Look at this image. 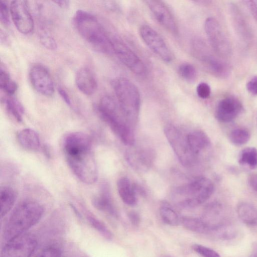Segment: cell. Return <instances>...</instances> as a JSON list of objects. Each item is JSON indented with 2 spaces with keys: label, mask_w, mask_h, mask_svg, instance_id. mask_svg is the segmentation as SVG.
<instances>
[{
  "label": "cell",
  "mask_w": 257,
  "mask_h": 257,
  "mask_svg": "<svg viewBox=\"0 0 257 257\" xmlns=\"http://www.w3.org/2000/svg\"><path fill=\"white\" fill-rule=\"evenodd\" d=\"M0 87L9 96H13L18 88L16 83L11 79L8 72L2 66L0 69Z\"/></svg>",
  "instance_id": "30"
},
{
  "label": "cell",
  "mask_w": 257,
  "mask_h": 257,
  "mask_svg": "<svg viewBox=\"0 0 257 257\" xmlns=\"http://www.w3.org/2000/svg\"><path fill=\"white\" fill-rule=\"evenodd\" d=\"M87 219L90 225L108 240H111L113 237L112 232L101 221L91 215H88Z\"/></svg>",
  "instance_id": "32"
},
{
  "label": "cell",
  "mask_w": 257,
  "mask_h": 257,
  "mask_svg": "<svg viewBox=\"0 0 257 257\" xmlns=\"http://www.w3.org/2000/svg\"><path fill=\"white\" fill-rule=\"evenodd\" d=\"M200 52H197L198 57L206 68L214 75L220 78H225L229 75L230 68L223 61L208 53L206 50L200 46Z\"/></svg>",
  "instance_id": "17"
},
{
  "label": "cell",
  "mask_w": 257,
  "mask_h": 257,
  "mask_svg": "<svg viewBox=\"0 0 257 257\" xmlns=\"http://www.w3.org/2000/svg\"><path fill=\"white\" fill-rule=\"evenodd\" d=\"M204 29L215 53L223 58L230 56L232 53V45L218 21L213 17L207 18L204 23Z\"/></svg>",
  "instance_id": "8"
},
{
  "label": "cell",
  "mask_w": 257,
  "mask_h": 257,
  "mask_svg": "<svg viewBox=\"0 0 257 257\" xmlns=\"http://www.w3.org/2000/svg\"><path fill=\"white\" fill-rule=\"evenodd\" d=\"M17 140L20 145L25 149L37 151L40 147V140L38 134L33 130L25 128L17 134Z\"/></svg>",
  "instance_id": "23"
},
{
  "label": "cell",
  "mask_w": 257,
  "mask_h": 257,
  "mask_svg": "<svg viewBox=\"0 0 257 257\" xmlns=\"http://www.w3.org/2000/svg\"><path fill=\"white\" fill-rule=\"evenodd\" d=\"M9 12V6L7 2L0 0V20L3 24L6 26L10 24Z\"/></svg>",
  "instance_id": "37"
},
{
  "label": "cell",
  "mask_w": 257,
  "mask_h": 257,
  "mask_svg": "<svg viewBox=\"0 0 257 257\" xmlns=\"http://www.w3.org/2000/svg\"><path fill=\"white\" fill-rule=\"evenodd\" d=\"M113 53L133 73L142 76L146 72L145 66L139 57L115 34L108 32Z\"/></svg>",
  "instance_id": "9"
},
{
  "label": "cell",
  "mask_w": 257,
  "mask_h": 257,
  "mask_svg": "<svg viewBox=\"0 0 257 257\" xmlns=\"http://www.w3.org/2000/svg\"><path fill=\"white\" fill-rule=\"evenodd\" d=\"M10 12L15 26L20 33L27 35L33 31L34 21L27 1H12L10 5Z\"/></svg>",
  "instance_id": "12"
},
{
  "label": "cell",
  "mask_w": 257,
  "mask_h": 257,
  "mask_svg": "<svg viewBox=\"0 0 257 257\" xmlns=\"http://www.w3.org/2000/svg\"><path fill=\"white\" fill-rule=\"evenodd\" d=\"M140 35L146 45L160 58L166 63L173 59V55L162 37L153 28L147 25L141 26Z\"/></svg>",
  "instance_id": "11"
},
{
  "label": "cell",
  "mask_w": 257,
  "mask_h": 257,
  "mask_svg": "<svg viewBox=\"0 0 257 257\" xmlns=\"http://www.w3.org/2000/svg\"><path fill=\"white\" fill-rule=\"evenodd\" d=\"M162 257H172V256L169 255H165L163 256Z\"/></svg>",
  "instance_id": "45"
},
{
  "label": "cell",
  "mask_w": 257,
  "mask_h": 257,
  "mask_svg": "<svg viewBox=\"0 0 257 257\" xmlns=\"http://www.w3.org/2000/svg\"><path fill=\"white\" fill-rule=\"evenodd\" d=\"M92 203L97 210L113 217L117 216V212L107 184H103L101 186L98 194L93 198Z\"/></svg>",
  "instance_id": "19"
},
{
  "label": "cell",
  "mask_w": 257,
  "mask_h": 257,
  "mask_svg": "<svg viewBox=\"0 0 257 257\" xmlns=\"http://www.w3.org/2000/svg\"><path fill=\"white\" fill-rule=\"evenodd\" d=\"M29 78L33 87L39 93L47 96L54 94L55 88L51 76L43 65H34L30 70Z\"/></svg>",
  "instance_id": "13"
},
{
  "label": "cell",
  "mask_w": 257,
  "mask_h": 257,
  "mask_svg": "<svg viewBox=\"0 0 257 257\" xmlns=\"http://www.w3.org/2000/svg\"><path fill=\"white\" fill-rule=\"evenodd\" d=\"M58 92L65 103L69 106H72L71 99L67 92L63 88H59Z\"/></svg>",
  "instance_id": "41"
},
{
  "label": "cell",
  "mask_w": 257,
  "mask_h": 257,
  "mask_svg": "<svg viewBox=\"0 0 257 257\" xmlns=\"http://www.w3.org/2000/svg\"><path fill=\"white\" fill-rule=\"evenodd\" d=\"M111 85L118 103L129 124L137 122L141 107V95L137 86L123 77L114 78Z\"/></svg>",
  "instance_id": "5"
},
{
  "label": "cell",
  "mask_w": 257,
  "mask_h": 257,
  "mask_svg": "<svg viewBox=\"0 0 257 257\" xmlns=\"http://www.w3.org/2000/svg\"><path fill=\"white\" fill-rule=\"evenodd\" d=\"M243 106L236 97L228 96L221 99L215 109L216 118L222 122H229L235 119L242 112Z\"/></svg>",
  "instance_id": "15"
},
{
  "label": "cell",
  "mask_w": 257,
  "mask_h": 257,
  "mask_svg": "<svg viewBox=\"0 0 257 257\" xmlns=\"http://www.w3.org/2000/svg\"><path fill=\"white\" fill-rule=\"evenodd\" d=\"M245 2L249 7L253 16L257 21V5L253 3V1H247Z\"/></svg>",
  "instance_id": "43"
},
{
  "label": "cell",
  "mask_w": 257,
  "mask_h": 257,
  "mask_svg": "<svg viewBox=\"0 0 257 257\" xmlns=\"http://www.w3.org/2000/svg\"><path fill=\"white\" fill-rule=\"evenodd\" d=\"M237 214L244 224L249 226L257 225V209L247 202L239 203L236 209Z\"/></svg>",
  "instance_id": "24"
},
{
  "label": "cell",
  "mask_w": 257,
  "mask_h": 257,
  "mask_svg": "<svg viewBox=\"0 0 257 257\" xmlns=\"http://www.w3.org/2000/svg\"><path fill=\"white\" fill-rule=\"evenodd\" d=\"M196 93L198 96L202 99L208 98L211 94L209 85L205 82H201L196 87Z\"/></svg>",
  "instance_id": "38"
},
{
  "label": "cell",
  "mask_w": 257,
  "mask_h": 257,
  "mask_svg": "<svg viewBox=\"0 0 257 257\" xmlns=\"http://www.w3.org/2000/svg\"><path fill=\"white\" fill-rule=\"evenodd\" d=\"M75 83L78 89L86 95L93 94L97 86L94 74L86 67L81 68L78 70L75 76Z\"/></svg>",
  "instance_id": "20"
},
{
  "label": "cell",
  "mask_w": 257,
  "mask_h": 257,
  "mask_svg": "<svg viewBox=\"0 0 257 257\" xmlns=\"http://www.w3.org/2000/svg\"><path fill=\"white\" fill-rule=\"evenodd\" d=\"M39 38L41 44L47 49L53 50L57 48L55 40L45 30L39 32Z\"/></svg>",
  "instance_id": "34"
},
{
  "label": "cell",
  "mask_w": 257,
  "mask_h": 257,
  "mask_svg": "<svg viewBox=\"0 0 257 257\" xmlns=\"http://www.w3.org/2000/svg\"><path fill=\"white\" fill-rule=\"evenodd\" d=\"M192 247L194 251L202 257H221L214 249L201 244H194Z\"/></svg>",
  "instance_id": "35"
},
{
  "label": "cell",
  "mask_w": 257,
  "mask_h": 257,
  "mask_svg": "<svg viewBox=\"0 0 257 257\" xmlns=\"http://www.w3.org/2000/svg\"><path fill=\"white\" fill-rule=\"evenodd\" d=\"M43 206L39 202L31 200L22 201L14 209L3 231V237L7 242L26 233L37 224L43 215Z\"/></svg>",
  "instance_id": "2"
},
{
  "label": "cell",
  "mask_w": 257,
  "mask_h": 257,
  "mask_svg": "<svg viewBox=\"0 0 257 257\" xmlns=\"http://www.w3.org/2000/svg\"><path fill=\"white\" fill-rule=\"evenodd\" d=\"M248 180L250 186L252 189L257 192V174L250 175Z\"/></svg>",
  "instance_id": "42"
},
{
  "label": "cell",
  "mask_w": 257,
  "mask_h": 257,
  "mask_svg": "<svg viewBox=\"0 0 257 257\" xmlns=\"http://www.w3.org/2000/svg\"><path fill=\"white\" fill-rule=\"evenodd\" d=\"M17 197L15 191L10 187L3 186L0 189L1 217H5L15 204Z\"/></svg>",
  "instance_id": "25"
},
{
  "label": "cell",
  "mask_w": 257,
  "mask_h": 257,
  "mask_svg": "<svg viewBox=\"0 0 257 257\" xmlns=\"http://www.w3.org/2000/svg\"><path fill=\"white\" fill-rule=\"evenodd\" d=\"M159 211L161 219L165 224L176 226L181 222L178 214L168 202H162Z\"/></svg>",
  "instance_id": "26"
},
{
  "label": "cell",
  "mask_w": 257,
  "mask_h": 257,
  "mask_svg": "<svg viewBox=\"0 0 257 257\" xmlns=\"http://www.w3.org/2000/svg\"><path fill=\"white\" fill-rule=\"evenodd\" d=\"M117 189L122 201L126 205L134 206L137 203L136 189L126 177H121L117 182Z\"/></svg>",
  "instance_id": "22"
},
{
  "label": "cell",
  "mask_w": 257,
  "mask_h": 257,
  "mask_svg": "<svg viewBox=\"0 0 257 257\" xmlns=\"http://www.w3.org/2000/svg\"><path fill=\"white\" fill-rule=\"evenodd\" d=\"M187 229L198 233H209V230L200 218L186 217L181 222Z\"/></svg>",
  "instance_id": "29"
},
{
  "label": "cell",
  "mask_w": 257,
  "mask_h": 257,
  "mask_svg": "<svg viewBox=\"0 0 257 257\" xmlns=\"http://www.w3.org/2000/svg\"><path fill=\"white\" fill-rule=\"evenodd\" d=\"M128 217L131 223L134 226H138L141 222L140 216L138 213L131 211L128 214Z\"/></svg>",
  "instance_id": "40"
},
{
  "label": "cell",
  "mask_w": 257,
  "mask_h": 257,
  "mask_svg": "<svg viewBox=\"0 0 257 257\" xmlns=\"http://www.w3.org/2000/svg\"><path fill=\"white\" fill-rule=\"evenodd\" d=\"M63 149L68 165L76 177L86 184L95 183L98 170L90 137L80 132L69 133L63 139Z\"/></svg>",
  "instance_id": "1"
},
{
  "label": "cell",
  "mask_w": 257,
  "mask_h": 257,
  "mask_svg": "<svg viewBox=\"0 0 257 257\" xmlns=\"http://www.w3.org/2000/svg\"><path fill=\"white\" fill-rule=\"evenodd\" d=\"M214 190V184L209 179L200 176L176 188L173 193V199L182 207L193 208L206 202Z\"/></svg>",
  "instance_id": "6"
},
{
  "label": "cell",
  "mask_w": 257,
  "mask_h": 257,
  "mask_svg": "<svg viewBox=\"0 0 257 257\" xmlns=\"http://www.w3.org/2000/svg\"><path fill=\"white\" fill-rule=\"evenodd\" d=\"M37 244L33 234L23 233L6 242L2 250L1 257H31Z\"/></svg>",
  "instance_id": "10"
},
{
  "label": "cell",
  "mask_w": 257,
  "mask_h": 257,
  "mask_svg": "<svg viewBox=\"0 0 257 257\" xmlns=\"http://www.w3.org/2000/svg\"><path fill=\"white\" fill-rule=\"evenodd\" d=\"M255 257H257V256H255Z\"/></svg>",
  "instance_id": "46"
},
{
  "label": "cell",
  "mask_w": 257,
  "mask_h": 257,
  "mask_svg": "<svg viewBox=\"0 0 257 257\" xmlns=\"http://www.w3.org/2000/svg\"><path fill=\"white\" fill-rule=\"evenodd\" d=\"M209 230L213 233L220 227L226 224L224 222L222 209L218 204H211L204 209L200 218Z\"/></svg>",
  "instance_id": "18"
},
{
  "label": "cell",
  "mask_w": 257,
  "mask_h": 257,
  "mask_svg": "<svg viewBox=\"0 0 257 257\" xmlns=\"http://www.w3.org/2000/svg\"><path fill=\"white\" fill-rule=\"evenodd\" d=\"M73 23L81 37L95 49L104 53H113L108 32L95 16L79 10L74 16Z\"/></svg>",
  "instance_id": "3"
},
{
  "label": "cell",
  "mask_w": 257,
  "mask_h": 257,
  "mask_svg": "<svg viewBox=\"0 0 257 257\" xmlns=\"http://www.w3.org/2000/svg\"><path fill=\"white\" fill-rule=\"evenodd\" d=\"M32 257H62L60 250L54 246L44 247Z\"/></svg>",
  "instance_id": "36"
},
{
  "label": "cell",
  "mask_w": 257,
  "mask_h": 257,
  "mask_svg": "<svg viewBox=\"0 0 257 257\" xmlns=\"http://www.w3.org/2000/svg\"><path fill=\"white\" fill-rule=\"evenodd\" d=\"M147 6L158 22L170 33L176 34L178 26L170 9L162 2L157 0L145 1Z\"/></svg>",
  "instance_id": "14"
},
{
  "label": "cell",
  "mask_w": 257,
  "mask_h": 257,
  "mask_svg": "<svg viewBox=\"0 0 257 257\" xmlns=\"http://www.w3.org/2000/svg\"><path fill=\"white\" fill-rule=\"evenodd\" d=\"M125 155L130 166L141 171L147 170L154 160V153L148 149H130L126 152Z\"/></svg>",
  "instance_id": "16"
},
{
  "label": "cell",
  "mask_w": 257,
  "mask_h": 257,
  "mask_svg": "<svg viewBox=\"0 0 257 257\" xmlns=\"http://www.w3.org/2000/svg\"><path fill=\"white\" fill-rule=\"evenodd\" d=\"M164 133L170 146L180 163L185 167H190L195 162L197 157L190 149L187 136L176 126L167 125Z\"/></svg>",
  "instance_id": "7"
},
{
  "label": "cell",
  "mask_w": 257,
  "mask_h": 257,
  "mask_svg": "<svg viewBox=\"0 0 257 257\" xmlns=\"http://www.w3.org/2000/svg\"><path fill=\"white\" fill-rule=\"evenodd\" d=\"M238 163L253 170L257 168V149L254 147H247L243 149L238 157Z\"/></svg>",
  "instance_id": "28"
},
{
  "label": "cell",
  "mask_w": 257,
  "mask_h": 257,
  "mask_svg": "<svg viewBox=\"0 0 257 257\" xmlns=\"http://www.w3.org/2000/svg\"><path fill=\"white\" fill-rule=\"evenodd\" d=\"M3 101L8 113L18 122L22 121L24 111L20 102L13 96L9 95Z\"/></svg>",
  "instance_id": "27"
},
{
  "label": "cell",
  "mask_w": 257,
  "mask_h": 257,
  "mask_svg": "<svg viewBox=\"0 0 257 257\" xmlns=\"http://www.w3.org/2000/svg\"><path fill=\"white\" fill-rule=\"evenodd\" d=\"M98 112L120 140L126 146H132L135 136L118 103L109 95L103 96L97 106Z\"/></svg>",
  "instance_id": "4"
},
{
  "label": "cell",
  "mask_w": 257,
  "mask_h": 257,
  "mask_svg": "<svg viewBox=\"0 0 257 257\" xmlns=\"http://www.w3.org/2000/svg\"><path fill=\"white\" fill-rule=\"evenodd\" d=\"M230 142L236 146H241L246 144L249 140L250 134L245 128L238 127L233 129L229 134Z\"/></svg>",
  "instance_id": "31"
},
{
  "label": "cell",
  "mask_w": 257,
  "mask_h": 257,
  "mask_svg": "<svg viewBox=\"0 0 257 257\" xmlns=\"http://www.w3.org/2000/svg\"><path fill=\"white\" fill-rule=\"evenodd\" d=\"M186 136L189 147L197 157L210 146L209 138L202 131H194L189 133Z\"/></svg>",
  "instance_id": "21"
},
{
  "label": "cell",
  "mask_w": 257,
  "mask_h": 257,
  "mask_svg": "<svg viewBox=\"0 0 257 257\" xmlns=\"http://www.w3.org/2000/svg\"><path fill=\"white\" fill-rule=\"evenodd\" d=\"M54 3H55L59 7H62V8H66L69 5V1H55Z\"/></svg>",
  "instance_id": "44"
},
{
  "label": "cell",
  "mask_w": 257,
  "mask_h": 257,
  "mask_svg": "<svg viewBox=\"0 0 257 257\" xmlns=\"http://www.w3.org/2000/svg\"><path fill=\"white\" fill-rule=\"evenodd\" d=\"M246 89L252 95H257V76L252 77L247 83Z\"/></svg>",
  "instance_id": "39"
},
{
  "label": "cell",
  "mask_w": 257,
  "mask_h": 257,
  "mask_svg": "<svg viewBox=\"0 0 257 257\" xmlns=\"http://www.w3.org/2000/svg\"><path fill=\"white\" fill-rule=\"evenodd\" d=\"M178 72L183 79L189 82H193L197 76L195 67L188 63H184L180 65Z\"/></svg>",
  "instance_id": "33"
}]
</instances>
